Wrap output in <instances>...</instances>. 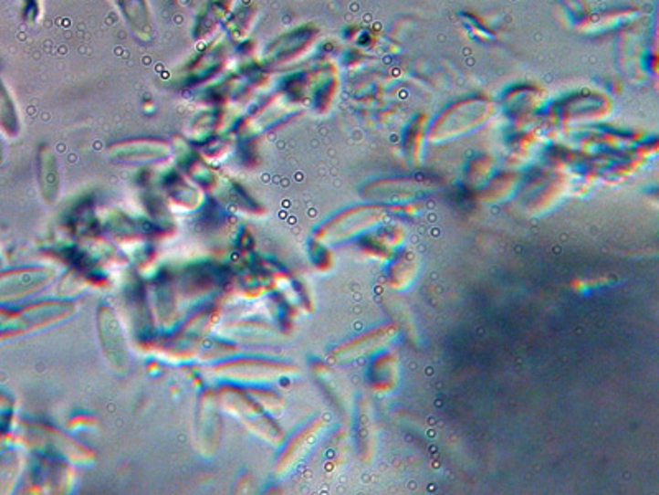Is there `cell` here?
Here are the masks:
<instances>
[{"mask_svg": "<svg viewBox=\"0 0 659 495\" xmlns=\"http://www.w3.org/2000/svg\"><path fill=\"white\" fill-rule=\"evenodd\" d=\"M388 212H384L380 206H360L355 210H350L345 214L339 215L333 222L329 223L323 230L321 237L327 243H337L345 239L355 238L361 233L380 226L384 222Z\"/></svg>", "mask_w": 659, "mask_h": 495, "instance_id": "obj_1", "label": "cell"}, {"mask_svg": "<svg viewBox=\"0 0 659 495\" xmlns=\"http://www.w3.org/2000/svg\"><path fill=\"white\" fill-rule=\"evenodd\" d=\"M398 337V327L396 325H382L374 329L371 332L363 333L353 341L347 342L345 345L339 347L333 352V357L337 360H355L368 355H374L388 347L391 342Z\"/></svg>", "mask_w": 659, "mask_h": 495, "instance_id": "obj_2", "label": "cell"}, {"mask_svg": "<svg viewBox=\"0 0 659 495\" xmlns=\"http://www.w3.org/2000/svg\"><path fill=\"white\" fill-rule=\"evenodd\" d=\"M399 362L394 353H380L368 368V382L374 393L388 395L398 384Z\"/></svg>", "mask_w": 659, "mask_h": 495, "instance_id": "obj_3", "label": "cell"}, {"mask_svg": "<svg viewBox=\"0 0 659 495\" xmlns=\"http://www.w3.org/2000/svg\"><path fill=\"white\" fill-rule=\"evenodd\" d=\"M417 271H419V263L413 255L403 253L394 258L392 265L389 266L388 269V281L391 288L399 290H406L414 281Z\"/></svg>", "mask_w": 659, "mask_h": 495, "instance_id": "obj_4", "label": "cell"}, {"mask_svg": "<svg viewBox=\"0 0 659 495\" xmlns=\"http://www.w3.org/2000/svg\"><path fill=\"white\" fill-rule=\"evenodd\" d=\"M358 443L364 454V461L371 459L374 451V425H372L371 403L366 398L360 403L358 413Z\"/></svg>", "mask_w": 659, "mask_h": 495, "instance_id": "obj_5", "label": "cell"}]
</instances>
